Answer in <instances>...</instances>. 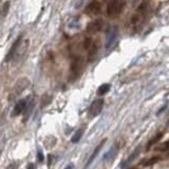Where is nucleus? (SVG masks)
I'll return each mask as SVG.
<instances>
[{
	"label": "nucleus",
	"mask_w": 169,
	"mask_h": 169,
	"mask_svg": "<svg viewBox=\"0 0 169 169\" xmlns=\"http://www.w3.org/2000/svg\"><path fill=\"white\" fill-rule=\"evenodd\" d=\"M126 5V2L124 0H112L107 5V15L108 17L115 18L118 15L122 14L124 11V7Z\"/></svg>",
	"instance_id": "f257e3e1"
},
{
	"label": "nucleus",
	"mask_w": 169,
	"mask_h": 169,
	"mask_svg": "<svg viewBox=\"0 0 169 169\" xmlns=\"http://www.w3.org/2000/svg\"><path fill=\"white\" fill-rule=\"evenodd\" d=\"M83 69V61L81 58H75L70 67V80L76 79L81 74Z\"/></svg>",
	"instance_id": "f03ea898"
},
{
	"label": "nucleus",
	"mask_w": 169,
	"mask_h": 169,
	"mask_svg": "<svg viewBox=\"0 0 169 169\" xmlns=\"http://www.w3.org/2000/svg\"><path fill=\"white\" fill-rule=\"evenodd\" d=\"M29 86H30V80H29L28 78H25V77L20 78L17 83H15V87L13 88L12 93H11L10 100H14L15 97H17L18 95H20V94L22 93V91L27 89Z\"/></svg>",
	"instance_id": "7ed1b4c3"
},
{
	"label": "nucleus",
	"mask_w": 169,
	"mask_h": 169,
	"mask_svg": "<svg viewBox=\"0 0 169 169\" xmlns=\"http://www.w3.org/2000/svg\"><path fill=\"white\" fill-rule=\"evenodd\" d=\"M118 29L115 25H111L109 27L107 31V36H106V50H109L112 48V45L115 43L116 39H118Z\"/></svg>",
	"instance_id": "20e7f679"
},
{
	"label": "nucleus",
	"mask_w": 169,
	"mask_h": 169,
	"mask_svg": "<svg viewBox=\"0 0 169 169\" xmlns=\"http://www.w3.org/2000/svg\"><path fill=\"white\" fill-rule=\"evenodd\" d=\"M27 102H25V107H24V114H23V123L27 122L29 120V118L31 116L32 112H33V109L35 108V105H36V98L35 96L31 95L27 98Z\"/></svg>",
	"instance_id": "39448f33"
},
{
	"label": "nucleus",
	"mask_w": 169,
	"mask_h": 169,
	"mask_svg": "<svg viewBox=\"0 0 169 169\" xmlns=\"http://www.w3.org/2000/svg\"><path fill=\"white\" fill-rule=\"evenodd\" d=\"M102 7H103V4L98 1L90 2L86 7V13L90 16H96L102 12Z\"/></svg>",
	"instance_id": "423d86ee"
},
{
	"label": "nucleus",
	"mask_w": 169,
	"mask_h": 169,
	"mask_svg": "<svg viewBox=\"0 0 169 169\" xmlns=\"http://www.w3.org/2000/svg\"><path fill=\"white\" fill-rule=\"evenodd\" d=\"M103 107H104V100H94L93 103L91 104V106H90V109H89L90 115L93 116V118L94 116H97L102 112Z\"/></svg>",
	"instance_id": "0eeeda50"
},
{
	"label": "nucleus",
	"mask_w": 169,
	"mask_h": 169,
	"mask_svg": "<svg viewBox=\"0 0 169 169\" xmlns=\"http://www.w3.org/2000/svg\"><path fill=\"white\" fill-rule=\"evenodd\" d=\"M103 28V21L100 19H97V20H94L92 22H90L87 27V32L90 33V34H95L97 32H100Z\"/></svg>",
	"instance_id": "6e6552de"
},
{
	"label": "nucleus",
	"mask_w": 169,
	"mask_h": 169,
	"mask_svg": "<svg viewBox=\"0 0 169 169\" xmlns=\"http://www.w3.org/2000/svg\"><path fill=\"white\" fill-rule=\"evenodd\" d=\"M28 45H29V40H25V41H20V43H19V45H18L17 50H16V52H15V55L13 58L16 59V60H18V59H20L22 56H23V54L25 53V51H27V49H28Z\"/></svg>",
	"instance_id": "1a4fd4ad"
},
{
	"label": "nucleus",
	"mask_w": 169,
	"mask_h": 169,
	"mask_svg": "<svg viewBox=\"0 0 169 169\" xmlns=\"http://www.w3.org/2000/svg\"><path fill=\"white\" fill-rule=\"evenodd\" d=\"M144 20V14H141V13H136V14L132 15L130 20H129V25L131 28H136V27H140Z\"/></svg>",
	"instance_id": "9d476101"
},
{
	"label": "nucleus",
	"mask_w": 169,
	"mask_h": 169,
	"mask_svg": "<svg viewBox=\"0 0 169 169\" xmlns=\"http://www.w3.org/2000/svg\"><path fill=\"white\" fill-rule=\"evenodd\" d=\"M20 41H21V36H19V37H18L17 39L15 40V42L13 43V45L11 47L9 53H7V56H5V58H4V60H5V61H10V60H12V59H13V57H14V55H15V52H16V50H17L18 45H19Z\"/></svg>",
	"instance_id": "9b49d317"
},
{
	"label": "nucleus",
	"mask_w": 169,
	"mask_h": 169,
	"mask_svg": "<svg viewBox=\"0 0 169 169\" xmlns=\"http://www.w3.org/2000/svg\"><path fill=\"white\" fill-rule=\"evenodd\" d=\"M98 48H100V43H98V40H95V41H92L89 50V53H88V58L90 60H94L95 56H96L97 52H98Z\"/></svg>",
	"instance_id": "f8f14e48"
},
{
	"label": "nucleus",
	"mask_w": 169,
	"mask_h": 169,
	"mask_svg": "<svg viewBox=\"0 0 169 169\" xmlns=\"http://www.w3.org/2000/svg\"><path fill=\"white\" fill-rule=\"evenodd\" d=\"M25 102H27L25 100H18L17 103H16V105H15L13 111H12V116H17V115H19V114H21L23 112L24 107H25Z\"/></svg>",
	"instance_id": "ddd939ff"
},
{
	"label": "nucleus",
	"mask_w": 169,
	"mask_h": 169,
	"mask_svg": "<svg viewBox=\"0 0 169 169\" xmlns=\"http://www.w3.org/2000/svg\"><path fill=\"white\" fill-rule=\"evenodd\" d=\"M138 153H140V148H136L134 151H133V153H132V154L130 155V156H129L127 160H125L124 162L122 163L121 165H120V167H121L122 169H125L126 167H128V166L130 165V164H131V163L134 161L135 158H136V156L138 155Z\"/></svg>",
	"instance_id": "4468645a"
},
{
	"label": "nucleus",
	"mask_w": 169,
	"mask_h": 169,
	"mask_svg": "<svg viewBox=\"0 0 169 169\" xmlns=\"http://www.w3.org/2000/svg\"><path fill=\"white\" fill-rule=\"evenodd\" d=\"M105 142H106V138H105V140H103V142H102V143H100V145L97 146L96 148H95V150L93 151L92 155H91V156L89 158V160H88V162H87V164H86V167H88V166H89L90 164H91V163L93 162V160L95 159V158H96L97 155H98V153H100V149L103 148L104 143H105Z\"/></svg>",
	"instance_id": "2eb2a0df"
},
{
	"label": "nucleus",
	"mask_w": 169,
	"mask_h": 169,
	"mask_svg": "<svg viewBox=\"0 0 169 169\" xmlns=\"http://www.w3.org/2000/svg\"><path fill=\"white\" fill-rule=\"evenodd\" d=\"M118 149L116 147H113V148H111L109 151L106 153V154L104 155V161H112L114 159V156L116 155L118 153Z\"/></svg>",
	"instance_id": "dca6fc26"
},
{
	"label": "nucleus",
	"mask_w": 169,
	"mask_h": 169,
	"mask_svg": "<svg viewBox=\"0 0 169 169\" xmlns=\"http://www.w3.org/2000/svg\"><path fill=\"white\" fill-rule=\"evenodd\" d=\"M110 90V85L109 83H104L102 86L97 89V94L98 95H104V94H106Z\"/></svg>",
	"instance_id": "f3484780"
},
{
	"label": "nucleus",
	"mask_w": 169,
	"mask_h": 169,
	"mask_svg": "<svg viewBox=\"0 0 169 169\" xmlns=\"http://www.w3.org/2000/svg\"><path fill=\"white\" fill-rule=\"evenodd\" d=\"M83 133V129H78V130H76V132L73 134L72 138H71V142H72V143H77V142L81 138Z\"/></svg>",
	"instance_id": "a211bd4d"
},
{
	"label": "nucleus",
	"mask_w": 169,
	"mask_h": 169,
	"mask_svg": "<svg viewBox=\"0 0 169 169\" xmlns=\"http://www.w3.org/2000/svg\"><path fill=\"white\" fill-rule=\"evenodd\" d=\"M9 7H10V2L7 1V2H4L2 4V7L0 9V15L2 16V17H5L7 14V12H9Z\"/></svg>",
	"instance_id": "6ab92c4d"
},
{
	"label": "nucleus",
	"mask_w": 169,
	"mask_h": 169,
	"mask_svg": "<svg viewBox=\"0 0 169 169\" xmlns=\"http://www.w3.org/2000/svg\"><path fill=\"white\" fill-rule=\"evenodd\" d=\"M162 136H163V133H159V134H156L154 136V138H152V140H150L149 141V143H148V145H147V148H150L152 145H154L156 142H159L161 138H162Z\"/></svg>",
	"instance_id": "aec40b11"
},
{
	"label": "nucleus",
	"mask_w": 169,
	"mask_h": 169,
	"mask_svg": "<svg viewBox=\"0 0 169 169\" xmlns=\"http://www.w3.org/2000/svg\"><path fill=\"white\" fill-rule=\"evenodd\" d=\"M160 160V158H152V159H149V160H147V162H144L143 163V165L144 166H150V165H153L154 163H156L158 161Z\"/></svg>",
	"instance_id": "412c9836"
},
{
	"label": "nucleus",
	"mask_w": 169,
	"mask_h": 169,
	"mask_svg": "<svg viewBox=\"0 0 169 169\" xmlns=\"http://www.w3.org/2000/svg\"><path fill=\"white\" fill-rule=\"evenodd\" d=\"M168 149V142H165L164 144H162V145L158 146L156 148H155V150H161V151H166Z\"/></svg>",
	"instance_id": "4be33fe9"
},
{
	"label": "nucleus",
	"mask_w": 169,
	"mask_h": 169,
	"mask_svg": "<svg viewBox=\"0 0 169 169\" xmlns=\"http://www.w3.org/2000/svg\"><path fill=\"white\" fill-rule=\"evenodd\" d=\"M78 20L79 18H74L69 24V28H75V27H78Z\"/></svg>",
	"instance_id": "5701e85b"
},
{
	"label": "nucleus",
	"mask_w": 169,
	"mask_h": 169,
	"mask_svg": "<svg viewBox=\"0 0 169 169\" xmlns=\"http://www.w3.org/2000/svg\"><path fill=\"white\" fill-rule=\"evenodd\" d=\"M43 160H45V156H43V154H42L41 151H38L37 152V161L39 163L43 162Z\"/></svg>",
	"instance_id": "b1692460"
},
{
	"label": "nucleus",
	"mask_w": 169,
	"mask_h": 169,
	"mask_svg": "<svg viewBox=\"0 0 169 169\" xmlns=\"http://www.w3.org/2000/svg\"><path fill=\"white\" fill-rule=\"evenodd\" d=\"M17 167H18V164H17V163H13L12 165L7 167V169H15V168H17Z\"/></svg>",
	"instance_id": "393cba45"
},
{
	"label": "nucleus",
	"mask_w": 169,
	"mask_h": 169,
	"mask_svg": "<svg viewBox=\"0 0 169 169\" xmlns=\"http://www.w3.org/2000/svg\"><path fill=\"white\" fill-rule=\"evenodd\" d=\"M36 167H35V165L33 164V163H30L28 165V169H35Z\"/></svg>",
	"instance_id": "a878e982"
},
{
	"label": "nucleus",
	"mask_w": 169,
	"mask_h": 169,
	"mask_svg": "<svg viewBox=\"0 0 169 169\" xmlns=\"http://www.w3.org/2000/svg\"><path fill=\"white\" fill-rule=\"evenodd\" d=\"M65 169H73V165L72 164H69V165H67L66 167H65Z\"/></svg>",
	"instance_id": "bb28decb"
}]
</instances>
